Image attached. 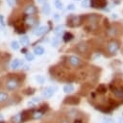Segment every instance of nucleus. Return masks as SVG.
<instances>
[{
    "mask_svg": "<svg viewBox=\"0 0 123 123\" xmlns=\"http://www.w3.org/2000/svg\"><path fill=\"white\" fill-rule=\"evenodd\" d=\"M83 18H84V20L86 19V29H89L90 31L97 29V27L99 25V21H100V15H98L96 13H89L86 16L83 15Z\"/></svg>",
    "mask_w": 123,
    "mask_h": 123,
    "instance_id": "f257e3e1",
    "label": "nucleus"
},
{
    "mask_svg": "<svg viewBox=\"0 0 123 123\" xmlns=\"http://www.w3.org/2000/svg\"><path fill=\"white\" fill-rule=\"evenodd\" d=\"M17 76L18 75H15V77H9L5 81L4 86L7 90L13 91V90H16L20 86V79Z\"/></svg>",
    "mask_w": 123,
    "mask_h": 123,
    "instance_id": "f03ea898",
    "label": "nucleus"
},
{
    "mask_svg": "<svg viewBox=\"0 0 123 123\" xmlns=\"http://www.w3.org/2000/svg\"><path fill=\"white\" fill-rule=\"evenodd\" d=\"M83 23V15L79 16V15H74V14H70L68 15L67 19H66V25L70 28H74V27H78Z\"/></svg>",
    "mask_w": 123,
    "mask_h": 123,
    "instance_id": "7ed1b4c3",
    "label": "nucleus"
},
{
    "mask_svg": "<svg viewBox=\"0 0 123 123\" xmlns=\"http://www.w3.org/2000/svg\"><path fill=\"white\" fill-rule=\"evenodd\" d=\"M120 48V42L117 39H111L107 44V51L110 55H115Z\"/></svg>",
    "mask_w": 123,
    "mask_h": 123,
    "instance_id": "20e7f679",
    "label": "nucleus"
},
{
    "mask_svg": "<svg viewBox=\"0 0 123 123\" xmlns=\"http://www.w3.org/2000/svg\"><path fill=\"white\" fill-rule=\"evenodd\" d=\"M66 62L70 66H72L74 68H81V67H83L85 65V62L77 56H69V57H67Z\"/></svg>",
    "mask_w": 123,
    "mask_h": 123,
    "instance_id": "39448f33",
    "label": "nucleus"
},
{
    "mask_svg": "<svg viewBox=\"0 0 123 123\" xmlns=\"http://www.w3.org/2000/svg\"><path fill=\"white\" fill-rule=\"evenodd\" d=\"M111 93L117 100H123V86H111Z\"/></svg>",
    "mask_w": 123,
    "mask_h": 123,
    "instance_id": "423d86ee",
    "label": "nucleus"
},
{
    "mask_svg": "<svg viewBox=\"0 0 123 123\" xmlns=\"http://www.w3.org/2000/svg\"><path fill=\"white\" fill-rule=\"evenodd\" d=\"M89 4L91 8L105 10V7L108 5V0H89Z\"/></svg>",
    "mask_w": 123,
    "mask_h": 123,
    "instance_id": "0eeeda50",
    "label": "nucleus"
},
{
    "mask_svg": "<svg viewBox=\"0 0 123 123\" xmlns=\"http://www.w3.org/2000/svg\"><path fill=\"white\" fill-rule=\"evenodd\" d=\"M76 49L78 51V53H80L81 55H86L87 52H88V45L86 42L85 41H81L77 44L76 46Z\"/></svg>",
    "mask_w": 123,
    "mask_h": 123,
    "instance_id": "6e6552de",
    "label": "nucleus"
},
{
    "mask_svg": "<svg viewBox=\"0 0 123 123\" xmlns=\"http://www.w3.org/2000/svg\"><path fill=\"white\" fill-rule=\"evenodd\" d=\"M13 26H14V31L17 34H24L26 32V27H25V24L22 20L16 21Z\"/></svg>",
    "mask_w": 123,
    "mask_h": 123,
    "instance_id": "1a4fd4ad",
    "label": "nucleus"
},
{
    "mask_svg": "<svg viewBox=\"0 0 123 123\" xmlns=\"http://www.w3.org/2000/svg\"><path fill=\"white\" fill-rule=\"evenodd\" d=\"M63 103L66 104V105H73V106H76L80 103V98L79 97H76V96H68L66 98H64L63 100Z\"/></svg>",
    "mask_w": 123,
    "mask_h": 123,
    "instance_id": "9d476101",
    "label": "nucleus"
},
{
    "mask_svg": "<svg viewBox=\"0 0 123 123\" xmlns=\"http://www.w3.org/2000/svg\"><path fill=\"white\" fill-rule=\"evenodd\" d=\"M56 90H57V86H48L42 91V96L44 98H50L53 96Z\"/></svg>",
    "mask_w": 123,
    "mask_h": 123,
    "instance_id": "9b49d317",
    "label": "nucleus"
},
{
    "mask_svg": "<svg viewBox=\"0 0 123 123\" xmlns=\"http://www.w3.org/2000/svg\"><path fill=\"white\" fill-rule=\"evenodd\" d=\"M37 12V8H36L34 5H29V6H27V7L25 8V10H24L25 14H26V15H30V16H33Z\"/></svg>",
    "mask_w": 123,
    "mask_h": 123,
    "instance_id": "f8f14e48",
    "label": "nucleus"
},
{
    "mask_svg": "<svg viewBox=\"0 0 123 123\" xmlns=\"http://www.w3.org/2000/svg\"><path fill=\"white\" fill-rule=\"evenodd\" d=\"M24 20L25 22L29 25V26H35V25H38V21L34 17V16H30V15H26L24 16Z\"/></svg>",
    "mask_w": 123,
    "mask_h": 123,
    "instance_id": "ddd939ff",
    "label": "nucleus"
},
{
    "mask_svg": "<svg viewBox=\"0 0 123 123\" xmlns=\"http://www.w3.org/2000/svg\"><path fill=\"white\" fill-rule=\"evenodd\" d=\"M33 112H34L33 110H31V111H30V110L23 111L21 112V120H22V122H24V121L30 119V118L32 117V115H33Z\"/></svg>",
    "mask_w": 123,
    "mask_h": 123,
    "instance_id": "4468645a",
    "label": "nucleus"
},
{
    "mask_svg": "<svg viewBox=\"0 0 123 123\" xmlns=\"http://www.w3.org/2000/svg\"><path fill=\"white\" fill-rule=\"evenodd\" d=\"M46 32H47V27H46V26H40V27L35 29L34 34H35L36 36H41V35L45 34Z\"/></svg>",
    "mask_w": 123,
    "mask_h": 123,
    "instance_id": "2eb2a0df",
    "label": "nucleus"
},
{
    "mask_svg": "<svg viewBox=\"0 0 123 123\" xmlns=\"http://www.w3.org/2000/svg\"><path fill=\"white\" fill-rule=\"evenodd\" d=\"M107 90H108V87H107V86L104 85V84H100V85L97 86V88H96V92L99 93L100 95L105 94V93L107 92Z\"/></svg>",
    "mask_w": 123,
    "mask_h": 123,
    "instance_id": "dca6fc26",
    "label": "nucleus"
},
{
    "mask_svg": "<svg viewBox=\"0 0 123 123\" xmlns=\"http://www.w3.org/2000/svg\"><path fill=\"white\" fill-rule=\"evenodd\" d=\"M74 86L71 85V84H66L64 86H63V92L66 93V94H70L74 91Z\"/></svg>",
    "mask_w": 123,
    "mask_h": 123,
    "instance_id": "f3484780",
    "label": "nucleus"
},
{
    "mask_svg": "<svg viewBox=\"0 0 123 123\" xmlns=\"http://www.w3.org/2000/svg\"><path fill=\"white\" fill-rule=\"evenodd\" d=\"M9 100V95L5 91H0V105L5 104Z\"/></svg>",
    "mask_w": 123,
    "mask_h": 123,
    "instance_id": "a211bd4d",
    "label": "nucleus"
},
{
    "mask_svg": "<svg viewBox=\"0 0 123 123\" xmlns=\"http://www.w3.org/2000/svg\"><path fill=\"white\" fill-rule=\"evenodd\" d=\"M44 114V111H42L41 110H37V111H34L33 112V115H32V118L34 119H39L43 116Z\"/></svg>",
    "mask_w": 123,
    "mask_h": 123,
    "instance_id": "6ab92c4d",
    "label": "nucleus"
},
{
    "mask_svg": "<svg viewBox=\"0 0 123 123\" xmlns=\"http://www.w3.org/2000/svg\"><path fill=\"white\" fill-rule=\"evenodd\" d=\"M20 64H23V62H22L20 60H18V59H14V60L12 62V63H11V67H12V69H17Z\"/></svg>",
    "mask_w": 123,
    "mask_h": 123,
    "instance_id": "aec40b11",
    "label": "nucleus"
},
{
    "mask_svg": "<svg viewBox=\"0 0 123 123\" xmlns=\"http://www.w3.org/2000/svg\"><path fill=\"white\" fill-rule=\"evenodd\" d=\"M73 37H74V36H73L71 33L66 32V33H64V35H63V37H62V39H63L64 42H68V41L72 40Z\"/></svg>",
    "mask_w": 123,
    "mask_h": 123,
    "instance_id": "412c9836",
    "label": "nucleus"
},
{
    "mask_svg": "<svg viewBox=\"0 0 123 123\" xmlns=\"http://www.w3.org/2000/svg\"><path fill=\"white\" fill-rule=\"evenodd\" d=\"M34 53L36 54V55H37V56H41V55H43V53H44V48L42 47V46H37V47H35L34 48Z\"/></svg>",
    "mask_w": 123,
    "mask_h": 123,
    "instance_id": "4be33fe9",
    "label": "nucleus"
},
{
    "mask_svg": "<svg viewBox=\"0 0 123 123\" xmlns=\"http://www.w3.org/2000/svg\"><path fill=\"white\" fill-rule=\"evenodd\" d=\"M19 41L23 46H27L29 44V37L27 36H21L19 38Z\"/></svg>",
    "mask_w": 123,
    "mask_h": 123,
    "instance_id": "5701e85b",
    "label": "nucleus"
},
{
    "mask_svg": "<svg viewBox=\"0 0 123 123\" xmlns=\"http://www.w3.org/2000/svg\"><path fill=\"white\" fill-rule=\"evenodd\" d=\"M41 11H42V12H43V13H45V14H48V13L50 12V5H49L47 2L43 3V6H42V9H41Z\"/></svg>",
    "mask_w": 123,
    "mask_h": 123,
    "instance_id": "b1692460",
    "label": "nucleus"
},
{
    "mask_svg": "<svg viewBox=\"0 0 123 123\" xmlns=\"http://www.w3.org/2000/svg\"><path fill=\"white\" fill-rule=\"evenodd\" d=\"M12 123H21L22 122V120H21V113H17L14 116H12Z\"/></svg>",
    "mask_w": 123,
    "mask_h": 123,
    "instance_id": "393cba45",
    "label": "nucleus"
},
{
    "mask_svg": "<svg viewBox=\"0 0 123 123\" xmlns=\"http://www.w3.org/2000/svg\"><path fill=\"white\" fill-rule=\"evenodd\" d=\"M63 28H64V26H63V25H58V26L55 28L54 33H55L57 36H59V35H61V34L63 32Z\"/></svg>",
    "mask_w": 123,
    "mask_h": 123,
    "instance_id": "a878e982",
    "label": "nucleus"
},
{
    "mask_svg": "<svg viewBox=\"0 0 123 123\" xmlns=\"http://www.w3.org/2000/svg\"><path fill=\"white\" fill-rule=\"evenodd\" d=\"M103 123H115L114 119L110 117V116H105L103 118Z\"/></svg>",
    "mask_w": 123,
    "mask_h": 123,
    "instance_id": "bb28decb",
    "label": "nucleus"
},
{
    "mask_svg": "<svg viewBox=\"0 0 123 123\" xmlns=\"http://www.w3.org/2000/svg\"><path fill=\"white\" fill-rule=\"evenodd\" d=\"M11 47H12L13 50H18V49H19V43H18V41H15V40L12 41V42H11Z\"/></svg>",
    "mask_w": 123,
    "mask_h": 123,
    "instance_id": "cd10ccee",
    "label": "nucleus"
},
{
    "mask_svg": "<svg viewBox=\"0 0 123 123\" xmlns=\"http://www.w3.org/2000/svg\"><path fill=\"white\" fill-rule=\"evenodd\" d=\"M55 6H56V8H57L58 10H62V9H63V5H62V3L60 0H56Z\"/></svg>",
    "mask_w": 123,
    "mask_h": 123,
    "instance_id": "c85d7f7f",
    "label": "nucleus"
},
{
    "mask_svg": "<svg viewBox=\"0 0 123 123\" xmlns=\"http://www.w3.org/2000/svg\"><path fill=\"white\" fill-rule=\"evenodd\" d=\"M25 58H26V60L28 61V62H32V61H34V55L32 54V53H27L26 54V56H25Z\"/></svg>",
    "mask_w": 123,
    "mask_h": 123,
    "instance_id": "c756f323",
    "label": "nucleus"
},
{
    "mask_svg": "<svg viewBox=\"0 0 123 123\" xmlns=\"http://www.w3.org/2000/svg\"><path fill=\"white\" fill-rule=\"evenodd\" d=\"M36 80H37L39 84H43V83H44V81H45L44 77H43V76H41V75H37V76H36Z\"/></svg>",
    "mask_w": 123,
    "mask_h": 123,
    "instance_id": "7c9ffc66",
    "label": "nucleus"
},
{
    "mask_svg": "<svg viewBox=\"0 0 123 123\" xmlns=\"http://www.w3.org/2000/svg\"><path fill=\"white\" fill-rule=\"evenodd\" d=\"M23 92H24V94H27V95H29V94H30V95H31V94H33V93L35 92V89H34V88H32V87H28V88H27V89H25Z\"/></svg>",
    "mask_w": 123,
    "mask_h": 123,
    "instance_id": "2f4dec72",
    "label": "nucleus"
},
{
    "mask_svg": "<svg viewBox=\"0 0 123 123\" xmlns=\"http://www.w3.org/2000/svg\"><path fill=\"white\" fill-rule=\"evenodd\" d=\"M58 123H71V122H70V120H69L68 118L62 117V118H61V119L58 121Z\"/></svg>",
    "mask_w": 123,
    "mask_h": 123,
    "instance_id": "473e14b6",
    "label": "nucleus"
},
{
    "mask_svg": "<svg viewBox=\"0 0 123 123\" xmlns=\"http://www.w3.org/2000/svg\"><path fill=\"white\" fill-rule=\"evenodd\" d=\"M7 3L9 4L10 7H13L16 4V0H7Z\"/></svg>",
    "mask_w": 123,
    "mask_h": 123,
    "instance_id": "72a5a7b5",
    "label": "nucleus"
},
{
    "mask_svg": "<svg viewBox=\"0 0 123 123\" xmlns=\"http://www.w3.org/2000/svg\"><path fill=\"white\" fill-rule=\"evenodd\" d=\"M67 10H68V11H73V10H75V5H74V4H68V5H67Z\"/></svg>",
    "mask_w": 123,
    "mask_h": 123,
    "instance_id": "f704fd0d",
    "label": "nucleus"
},
{
    "mask_svg": "<svg viewBox=\"0 0 123 123\" xmlns=\"http://www.w3.org/2000/svg\"><path fill=\"white\" fill-rule=\"evenodd\" d=\"M40 101V99L38 98V97H36V98H34L33 100H32V102H31V104H33V103H38Z\"/></svg>",
    "mask_w": 123,
    "mask_h": 123,
    "instance_id": "c9c22d12",
    "label": "nucleus"
},
{
    "mask_svg": "<svg viewBox=\"0 0 123 123\" xmlns=\"http://www.w3.org/2000/svg\"><path fill=\"white\" fill-rule=\"evenodd\" d=\"M82 7H85V8L87 7V0H84V1L82 2Z\"/></svg>",
    "mask_w": 123,
    "mask_h": 123,
    "instance_id": "e433bc0d",
    "label": "nucleus"
},
{
    "mask_svg": "<svg viewBox=\"0 0 123 123\" xmlns=\"http://www.w3.org/2000/svg\"><path fill=\"white\" fill-rule=\"evenodd\" d=\"M0 23H1L2 25H5V22H4V17H3V15H0Z\"/></svg>",
    "mask_w": 123,
    "mask_h": 123,
    "instance_id": "4c0bfd02",
    "label": "nucleus"
},
{
    "mask_svg": "<svg viewBox=\"0 0 123 123\" xmlns=\"http://www.w3.org/2000/svg\"><path fill=\"white\" fill-rule=\"evenodd\" d=\"M118 123H123V115L119 117V119H118Z\"/></svg>",
    "mask_w": 123,
    "mask_h": 123,
    "instance_id": "58836bf2",
    "label": "nucleus"
},
{
    "mask_svg": "<svg viewBox=\"0 0 123 123\" xmlns=\"http://www.w3.org/2000/svg\"><path fill=\"white\" fill-rule=\"evenodd\" d=\"M21 52H23V53H26V54H27V50H26L25 48H24V49H22V50H21Z\"/></svg>",
    "mask_w": 123,
    "mask_h": 123,
    "instance_id": "ea45409f",
    "label": "nucleus"
},
{
    "mask_svg": "<svg viewBox=\"0 0 123 123\" xmlns=\"http://www.w3.org/2000/svg\"><path fill=\"white\" fill-rule=\"evenodd\" d=\"M23 69H25V70H27V69H29V66H28V65H25Z\"/></svg>",
    "mask_w": 123,
    "mask_h": 123,
    "instance_id": "a19ab883",
    "label": "nucleus"
},
{
    "mask_svg": "<svg viewBox=\"0 0 123 123\" xmlns=\"http://www.w3.org/2000/svg\"><path fill=\"white\" fill-rule=\"evenodd\" d=\"M44 0H37V3H43Z\"/></svg>",
    "mask_w": 123,
    "mask_h": 123,
    "instance_id": "79ce46f5",
    "label": "nucleus"
},
{
    "mask_svg": "<svg viewBox=\"0 0 123 123\" xmlns=\"http://www.w3.org/2000/svg\"><path fill=\"white\" fill-rule=\"evenodd\" d=\"M75 1H81V0H75Z\"/></svg>",
    "mask_w": 123,
    "mask_h": 123,
    "instance_id": "37998d69",
    "label": "nucleus"
}]
</instances>
